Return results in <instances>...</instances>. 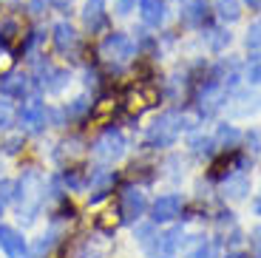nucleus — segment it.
Segmentation results:
<instances>
[{
  "label": "nucleus",
  "mask_w": 261,
  "mask_h": 258,
  "mask_svg": "<svg viewBox=\"0 0 261 258\" xmlns=\"http://www.w3.org/2000/svg\"><path fill=\"white\" fill-rule=\"evenodd\" d=\"M139 17H142L145 26L150 29H159L168 17V6L165 0H139Z\"/></svg>",
  "instance_id": "obj_17"
},
{
  "label": "nucleus",
  "mask_w": 261,
  "mask_h": 258,
  "mask_svg": "<svg viewBox=\"0 0 261 258\" xmlns=\"http://www.w3.org/2000/svg\"><path fill=\"white\" fill-rule=\"evenodd\" d=\"M227 258H250V255H244V252H230Z\"/></svg>",
  "instance_id": "obj_40"
},
{
  "label": "nucleus",
  "mask_w": 261,
  "mask_h": 258,
  "mask_svg": "<svg viewBox=\"0 0 261 258\" xmlns=\"http://www.w3.org/2000/svg\"><path fill=\"white\" fill-rule=\"evenodd\" d=\"M63 108H65L68 122H77V119H83V116L94 108V97H88V94H80V97H74L71 102L63 105Z\"/></svg>",
  "instance_id": "obj_18"
},
{
  "label": "nucleus",
  "mask_w": 261,
  "mask_h": 258,
  "mask_svg": "<svg viewBox=\"0 0 261 258\" xmlns=\"http://www.w3.org/2000/svg\"><path fill=\"white\" fill-rule=\"evenodd\" d=\"M17 122H20V131L29 136H37L48 128V105L43 102L40 94H29L23 99V105L17 108Z\"/></svg>",
  "instance_id": "obj_4"
},
{
  "label": "nucleus",
  "mask_w": 261,
  "mask_h": 258,
  "mask_svg": "<svg viewBox=\"0 0 261 258\" xmlns=\"http://www.w3.org/2000/svg\"><path fill=\"white\" fill-rule=\"evenodd\" d=\"M83 77H85V91L97 94V91H99V71H97V68H85Z\"/></svg>",
  "instance_id": "obj_31"
},
{
  "label": "nucleus",
  "mask_w": 261,
  "mask_h": 258,
  "mask_svg": "<svg viewBox=\"0 0 261 258\" xmlns=\"http://www.w3.org/2000/svg\"><path fill=\"white\" fill-rule=\"evenodd\" d=\"M114 185H117V170H108V168H94L85 173V187L91 190L88 201L91 204H99L102 199L114 193Z\"/></svg>",
  "instance_id": "obj_9"
},
{
  "label": "nucleus",
  "mask_w": 261,
  "mask_h": 258,
  "mask_svg": "<svg viewBox=\"0 0 261 258\" xmlns=\"http://www.w3.org/2000/svg\"><path fill=\"white\" fill-rule=\"evenodd\" d=\"M0 250L6 252L9 258H26L29 244L23 239V233L12 224H0Z\"/></svg>",
  "instance_id": "obj_12"
},
{
  "label": "nucleus",
  "mask_w": 261,
  "mask_h": 258,
  "mask_svg": "<svg viewBox=\"0 0 261 258\" xmlns=\"http://www.w3.org/2000/svg\"><path fill=\"white\" fill-rule=\"evenodd\" d=\"M128 150V139L119 128H105L102 134L91 142V156L99 162V165H114L119 162Z\"/></svg>",
  "instance_id": "obj_5"
},
{
  "label": "nucleus",
  "mask_w": 261,
  "mask_h": 258,
  "mask_svg": "<svg viewBox=\"0 0 261 258\" xmlns=\"http://www.w3.org/2000/svg\"><path fill=\"white\" fill-rule=\"evenodd\" d=\"M43 37H46V34L40 32V29H37V32H32V34H29V40H26V45H23V51L32 54L34 48H37V43H43Z\"/></svg>",
  "instance_id": "obj_35"
},
{
  "label": "nucleus",
  "mask_w": 261,
  "mask_h": 258,
  "mask_svg": "<svg viewBox=\"0 0 261 258\" xmlns=\"http://www.w3.org/2000/svg\"><path fill=\"white\" fill-rule=\"evenodd\" d=\"M23 145H26V134H23V131H17V134H12V136H6V139H3V153L14 156V153H20V150H23Z\"/></svg>",
  "instance_id": "obj_27"
},
{
  "label": "nucleus",
  "mask_w": 261,
  "mask_h": 258,
  "mask_svg": "<svg viewBox=\"0 0 261 258\" xmlns=\"http://www.w3.org/2000/svg\"><path fill=\"white\" fill-rule=\"evenodd\" d=\"M190 150H193L196 156H213V150H216V139H210V136H202V134H196V136H190Z\"/></svg>",
  "instance_id": "obj_24"
},
{
  "label": "nucleus",
  "mask_w": 261,
  "mask_h": 258,
  "mask_svg": "<svg viewBox=\"0 0 261 258\" xmlns=\"http://www.w3.org/2000/svg\"><path fill=\"white\" fill-rule=\"evenodd\" d=\"M204 9H207L204 0H182V20L188 26H199L204 20Z\"/></svg>",
  "instance_id": "obj_19"
},
{
  "label": "nucleus",
  "mask_w": 261,
  "mask_h": 258,
  "mask_svg": "<svg viewBox=\"0 0 261 258\" xmlns=\"http://www.w3.org/2000/svg\"><path fill=\"white\" fill-rule=\"evenodd\" d=\"M247 48L250 51H261V20H255L247 32Z\"/></svg>",
  "instance_id": "obj_28"
},
{
  "label": "nucleus",
  "mask_w": 261,
  "mask_h": 258,
  "mask_svg": "<svg viewBox=\"0 0 261 258\" xmlns=\"http://www.w3.org/2000/svg\"><path fill=\"white\" fill-rule=\"evenodd\" d=\"M182 210H185L182 196H176V193L159 196V199L150 204V221H153V224H168V221L179 219Z\"/></svg>",
  "instance_id": "obj_10"
},
{
  "label": "nucleus",
  "mask_w": 261,
  "mask_h": 258,
  "mask_svg": "<svg viewBox=\"0 0 261 258\" xmlns=\"http://www.w3.org/2000/svg\"><path fill=\"white\" fill-rule=\"evenodd\" d=\"M14 210H17V219L23 221V227L34 224L46 204V176L43 170L29 165L23 168V173L14 179V199H12Z\"/></svg>",
  "instance_id": "obj_1"
},
{
  "label": "nucleus",
  "mask_w": 261,
  "mask_h": 258,
  "mask_svg": "<svg viewBox=\"0 0 261 258\" xmlns=\"http://www.w3.org/2000/svg\"><path fill=\"white\" fill-rule=\"evenodd\" d=\"M134 9H137V0H114V12H117L119 17H128Z\"/></svg>",
  "instance_id": "obj_33"
},
{
  "label": "nucleus",
  "mask_w": 261,
  "mask_h": 258,
  "mask_svg": "<svg viewBox=\"0 0 261 258\" xmlns=\"http://www.w3.org/2000/svg\"><path fill=\"white\" fill-rule=\"evenodd\" d=\"M83 153H85V142H83V139H80V136H65V139H60V142L54 145L51 159L57 162V165H63V168H68V165L77 162Z\"/></svg>",
  "instance_id": "obj_13"
},
{
  "label": "nucleus",
  "mask_w": 261,
  "mask_h": 258,
  "mask_svg": "<svg viewBox=\"0 0 261 258\" xmlns=\"http://www.w3.org/2000/svg\"><path fill=\"white\" fill-rule=\"evenodd\" d=\"M34 83H37V91L57 97V94H63L71 85V71L68 68H57L48 60H34Z\"/></svg>",
  "instance_id": "obj_6"
},
{
  "label": "nucleus",
  "mask_w": 261,
  "mask_h": 258,
  "mask_svg": "<svg viewBox=\"0 0 261 258\" xmlns=\"http://www.w3.org/2000/svg\"><path fill=\"white\" fill-rule=\"evenodd\" d=\"M20 34V23L14 17H0V43H12L14 37Z\"/></svg>",
  "instance_id": "obj_25"
},
{
  "label": "nucleus",
  "mask_w": 261,
  "mask_h": 258,
  "mask_svg": "<svg viewBox=\"0 0 261 258\" xmlns=\"http://www.w3.org/2000/svg\"><path fill=\"white\" fill-rule=\"evenodd\" d=\"M17 119V108H14L12 97H6V94H0V131H6L9 125Z\"/></svg>",
  "instance_id": "obj_23"
},
{
  "label": "nucleus",
  "mask_w": 261,
  "mask_h": 258,
  "mask_svg": "<svg viewBox=\"0 0 261 258\" xmlns=\"http://www.w3.org/2000/svg\"><path fill=\"white\" fill-rule=\"evenodd\" d=\"M0 199L6 201V204H12V199H14V179H0Z\"/></svg>",
  "instance_id": "obj_32"
},
{
  "label": "nucleus",
  "mask_w": 261,
  "mask_h": 258,
  "mask_svg": "<svg viewBox=\"0 0 261 258\" xmlns=\"http://www.w3.org/2000/svg\"><path fill=\"white\" fill-rule=\"evenodd\" d=\"M0 94L12 99H26L32 94V77L23 71H6L0 74Z\"/></svg>",
  "instance_id": "obj_11"
},
{
  "label": "nucleus",
  "mask_w": 261,
  "mask_h": 258,
  "mask_svg": "<svg viewBox=\"0 0 261 258\" xmlns=\"http://www.w3.org/2000/svg\"><path fill=\"white\" fill-rule=\"evenodd\" d=\"M239 142H242V131H236L233 125H219V131H216V148L233 150Z\"/></svg>",
  "instance_id": "obj_21"
},
{
  "label": "nucleus",
  "mask_w": 261,
  "mask_h": 258,
  "mask_svg": "<svg viewBox=\"0 0 261 258\" xmlns=\"http://www.w3.org/2000/svg\"><path fill=\"white\" fill-rule=\"evenodd\" d=\"M244 3H247L250 9H261V0H244Z\"/></svg>",
  "instance_id": "obj_39"
},
{
  "label": "nucleus",
  "mask_w": 261,
  "mask_h": 258,
  "mask_svg": "<svg viewBox=\"0 0 261 258\" xmlns=\"http://www.w3.org/2000/svg\"><path fill=\"white\" fill-rule=\"evenodd\" d=\"M71 258H105V250L94 239H85V241H80V244L74 247Z\"/></svg>",
  "instance_id": "obj_22"
},
{
  "label": "nucleus",
  "mask_w": 261,
  "mask_h": 258,
  "mask_svg": "<svg viewBox=\"0 0 261 258\" xmlns=\"http://www.w3.org/2000/svg\"><path fill=\"white\" fill-rule=\"evenodd\" d=\"M250 193V176L244 173V168H236L233 173L224 176V185H222V196L230 201H239Z\"/></svg>",
  "instance_id": "obj_15"
},
{
  "label": "nucleus",
  "mask_w": 261,
  "mask_h": 258,
  "mask_svg": "<svg viewBox=\"0 0 261 258\" xmlns=\"http://www.w3.org/2000/svg\"><path fill=\"white\" fill-rule=\"evenodd\" d=\"M83 23L88 32H99L108 20V12H105V0H85L83 3Z\"/></svg>",
  "instance_id": "obj_16"
},
{
  "label": "nucleus",
  "mask_w": 261,
  "mask_h": 258,
  "mask_svg": "<svg viewBox=\"0 0 261 258\" xmlns=\"http://www.w3.org/2000/svg\"><path fill=\"white\" fill-rule=\"evenodd\" d=\"M3 210H6V201L0 199V216H3Z\"/></svg>",
  "instance_id": "obj_41"
},
{
  "label": "nucleus",
  "mask_w": 261,
  "mask_h": 258,
  "mask_svg": "<svg viewBox=\"0 0 261 258\" xmlns=\"http://www.w3.org/2000/svg\"><path fill=\"white\" fill-rule=\"evenodd\" d=\"M244 80H247V83H253V85H261V57L250 60L247 71H244Z\"/></svg>",
  "instance_id": "obj_29"
},
{
  "label": "nucleus",
  "mask_w": 261,
  "mask_h": 258,
  "mask_svg": "<svg viewBox=\"0 0 261 258\" xmlns=\"http://www.w3.org/2000/svg\"><path fill=\"white\" fill-rule=\"evenodd\" d=\"M162 258H168V255H162Z\"/></svg>",
  "instance_id": "obj_42"
},
{
  "label": "nucleus",
  "mask_w": 261,
  "mask_h": 258,
  "mask_svg": "<svg viewBox=\"0 0 261 258\" xmlns=\"http://www.w3.org/2000/svg\"><path fill=\"white\" fill-rule=\"evenodd\" d=\"M222 105H224V85L222 83H207L199 91V114L202 116H213Z\"/></svg>",
  "instance_id": "obj_14"
},
{
  "label": "nucleus",
  "mask_w": 261,
  "mask_h": 258,
  "mask_svg": "<svg viewBox=\"0 0 261 258\" xmlns=\"http://www.w3.org/2000/svg\"><path fill=\"white\" fill-rule=\"evenodd\" d=\"M250 250H253L255 258H261V224L250 233Z\"/></svg>",
  "instance_id": "obj_34"
},
{
  "label": "nucleus",
  "mask_w": 261,
  "mask_h": 258,
  "mask_svg": "<svg viewBox=\"0 0 261 258\" xmlns=\"http://www.w3.org/2000/svg\"><path fill=\"white\" fill-rule=\"evenodd\" d=\"M213 9L224 23H236L242 17V0H213Z\"/></svg>",
  "instance_id": "obj_20"
},
{
  "label": "nucleus",
  "mask_w": 261,
  "mask_h": 258,
  "mask_svg": "<svg viewBox=\"0 0 261 258\" xmlns=\"http://www.w3.org/2000/svg\"><path fill=\"white\" fill-rule=\"evenodd\" d=\"M190 258H222V244L219 241H202Z\"/></svg>",
  "instance_id": "obj_26"
},
{
  "label": "nucleus",
  "mask_w": 261,
  "mask_h": 258,
  "mask_svg": "<svg viewBox=\"0 0 261 258\" xmlns=\"http://www.w3.org/2000/svg\"><path fill=\"white\" fill-rule=\"evenodd\" d=\"M12 65H14V57H12V48H9L6 43H0V74H6V71H12Z\"/></svg>",
  "instance_id": "obj_30"
},
{
  "label": "nucleus",
  "mask_w": 261,
  "mask_h": 258,
  "mask_svg": "<svg viewBox=\"0 0 261 258\" xmlns=\"http://www.w3.org/2000/svg\"><path fill=\"white\" fill-rule=\"evenodd\" d=\"M185 122L188 119L179 111H165V114H159L148 125V131H145V148H168V145H173L179 139V134L185 128H190Z\"/></svg>",
  "instance_id": "obj_2"
},
{
  "label": "nucleus",
  "mask_w": 261,
  "mask_h": 258,
  "mask_svg": "<svg viewBox=\"0 0 261 258\" xmlns=\"http://www.w3.org/2000/svg\"><path fill=\"white\" fill-rule=\"evenodd\" d=\"M247 148L253 150V153H261V131L258 128L247 134Z\"/></svg>",
  "instance_id": "obj_36"
},
{
  "label": "nucleus",
  "mask_w": 261,
  "mask_h": 258,
  "mask_svg": "<svg viewBox=\"0 0 261 258\" xmlns=\"http://www.w3.org/2000/svg\"><path fill=\"white\" fill-rule=\"evenodd\" d=\"M51 43H54V51L65 60H77L80 54V34L77 29L68 23V20H57L51 29Z\"/></svg>",
  "instance_id": "obj_8"
},
{
  "label": "nucleus",
  "mask_w": 261,
  "mask_h": 258,
  "mask_svg": "<svg viewBox=\"0 0 261 258\" xmlns=\"http://www.w3.org/2000/svg\"><path fill=\"white\" fill-rule=\"evenodd\" d=\"M134 57H137V43L122 32H111L102 43H99V60H102L111 71H122Z\"/></svg>",
  "instance_id": "obj_3"
},
{
  "label": "nucleus",
  "mask_w": 261,
  "mask_h": 258,
  "mask_svg": "<svg viewBox=\"0 0 261 258\" xmlns=\"http://www.w3.org/2000/svg\"><path fill=\"white\" fill-rule=\"evenodd\" d=\"M148 210V196L139 185H125L117 196V216L122 224H137Z\"/></svg>",
  "instance_id": "obj_7"
},
{
  "label": "nucleus",
  "mask_w": 261,
  "mask_h": 258,
  "mask_svg": "<svg viewBox=\"0 0 261 258\" xmlns=\"http://www.w3.org/2000/svg\"><path fill=\"white\" fill-rule=\"evenodd\" d=\"M48 3H51V6H57V9H68L74 0H48Z\"/></svg>",
  "instance_id": "obj_38"
},
{
  "label": "nucleus",
  "mask_w": 261,
  "mask_h": 258,
  "mask_svg": "<svg viewBox=\"0 0 261 258\" xmlns=\"http://www.w3.org/2000/svg\"><path fill=\"white\" fill-rule=\"evenodd\" d=\"M46 3H48V0H32V6H29V9H32V14H40Z\"/></svg>",
  "instance_id": "obj_37"
}]
</instances>
